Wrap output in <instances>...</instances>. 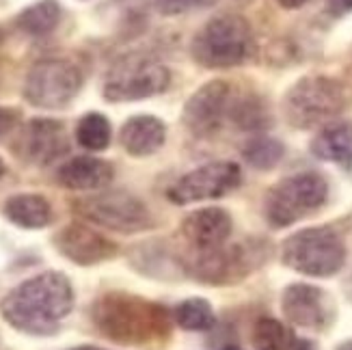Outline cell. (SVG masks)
I'll use <instances>...</instances> for the list:
<instances>
[{"mask_svg": "<svg viewBox=\"0 0 352 350\" xmlns=\"http://www.w3.org/2000/svg\"><path fill=\"white\" fill-rule=\"evenodd\" d=\"M91 325L119 346L158 350L171 340L173 314L156 300L124 290L100 294L89 309Z\"/></svg>", "mask_w": 352, "mask_h": 350, "instance_id": "cell-1", "label": "cell"}, {"mask_svg": "<svg viewBox=\"0 0 352 350\" xmlns=\"http://www.w3.org/2000/svg\"><path fill=\"white\" fill-rule=\"evenodd\" d=\"M74 303V285L65 272L45 270L11 287L0 300V316L15 331L45 338L60 329Z\"/></svg>", "mask_w": 352, "mask_h": 350, "instance_id": "cell-2", "label": "cell"}, {"mask_svg": "<svg viewBox=\"0 0 352 350\" xmlns=\"http://www.w3.org/2000/svg\"><path fill=\"white\" fill-rule=\"evenodd\" d=\"M268 260V247L262 240L221 245L206 251L190 249L179 257L182 270L206 285H234L247 279Z\"/></svg>", "mask_w": 352, "mask_h": 350, "instance_id": "cell-3", "label": "cell"}, {"mask_svg": "<svg viewBox=\"0 0 352 350\" xmlns=\"http://www.w3.org/2000/svg\"><path fill=\"white\" fill-rule=\"evenodd\" d=\"M190 54L197 65L208 69L238 67L253 54V30L242 15H217L197 30Z\"/></svg>", "mask_w": 352, "mask_h": 350, "instance_id": "cell-4", "label": "cell"}, {"mask_svg": "<svg viewBox=\"0 0 352 350\" xmlns=\"http://www.w3.org/2000/svg\"><path fill=\"white\" fill-rule=\"evenodd\" d=\"M348 104L346 87L329 76H305L287 89L283 115L296 130H311L329 124Z\"/></svg>", "mask_w": 352, "mask_h": 350, "instance_id": "cell-5", "label": "cell"}, {"mask_svg": "<svg viewBox=\"0 0 352 350\" xmlns=\"http://www.w3.org/2000/svg\"><path fill=\"white\" fill-rule=\"evenodd\" d=\"M344 238L333 227H307L281 247V262L305 277H333L346 264Z\"/></svg>", "mask_w": 352, "mask_h": 350, "instance_id": "cell-6", "label": "cell"}, {"mask_svg": "<svg viewBox=\"0 0 352 350\" xmlns=\"http://www.w3.org/2000/svg\"><path fill=\"white\" fill-rule=\"evenodd\" d=\"M85 85L80 65L65 56H45L30 65L24 78V100L41 111H58L78 98Z\"/></svg>", "mask_w": 352, "mask_h": 350, "instance_id": "cell-7", "label": "cell"}, {"mask_svg": "<svg viewBox=\"0 0 352 350\" xmlns=\"http://www.w3.org/2000/svg\"><path fill=\"white\" fill-rule=\"evenodd\" d=\"M82 221L117 234H141L151 230L154 219L143 199L126 190H96L72 201Z\"/></svg>", "mask_w": 352, "mask_h": 350, "instance_id": "cell-8", "label": "cell"}, {"mask_svg": "<svg viewBox=\"0 0 352 350\" xmlns=\"http://www.w3.org/2000/svg\"><path fill=\"white\" fill-rule=\"evenodd\" d=\"M327 197L329 184L320 173L305 171L283 177L268 190L264 199L266 221L274 230H283L314 215L318 208L327 204Z\"/></svg>", "mask_w": 352, "mask_h": 350, "instance_id": "cell-9", "label": "cell"}, {"mask_svg": "<svg viewBox=\"0 0 352 350\" xmlns=\"http://www.w3.org/2000/svg\"><path fill=\"white\" fill-rule=\"evenodd\" d=\"M171 85V72L147 56H126L106 74L102 96L106 102H139L164 94Z\"/></svg>", "mask_w": 352, "mask_h": 350, "instance_id": "cell-10", "label": "cell"}, {"mask_svg": "<svg viewBox=\"0 0 352 350\" xmlns=\"http://www.w3.org/2000/svg\"><path fill=\"white\" fill-rule=\"evenodd\" d=\"M240 182H242V171L236 162L229 160L208 162L175 179L166 188V199L175 206H190L197 201L219 199V197H225L227 193L238 188Z\"/></svg>", "mask_w": 352, "mask_h": 350, "instance_id": "cell-11", "label": "cell"}, {"mask_svg": "<svg viewBox=\"0 0 352 350\" xmlns=\"http://www.w3.org/2000/svg\"><path fill=\"white\" fill-rule=\"evenodd\" d=\"M236 89L227 80H210L199 87L184 104L182 121L197 139H212L221 132L225 121H229Z\"/></svg>", "mask_w": 352, "mask_h": 350, "instance_id": "cell-12", "label": "cell"}, {"mask_svg": "<svg viewBox=\"0 0 352 350\" xmlns=\"http://www.w3.org/2000/svg\"><path fill=\"white\" fill-rule=\"evenodd\" d=\"M13 151L28 164L48 166L69 151L67 130L60 121L50 117L28 119L15 139Z\"/></svg>", "mask_w": 352, "mask_h": 350, "instance_id": "cell-13", "label": "cell"}, {"mask_svg": "<svg viewBox=\"0 0 352 350\" xmlns=\"http://www.w3.org/2000/svg\"><path fill=\"white\" fill-rule=\"evenodd\" d=\"M281 311L289 325L307 331H327L338 314L331 294L311 283L287 285L281 294Z\"/></svg>", "mask_w": 352, "mask_h": 350, "instance_id": "cell-14", "label": "cell"}, {"mask_svg": "<svg viewBox=\"0 0 352 350\" xmlns=\"http://www.w3.org/2000/svg\"><path fill=\"white\" fill-rule=\"evenodd\" d=\"M52 245L65 260L85 268L109 262L119 253L117 242H113L111 238H106L104 234L80 221L60 227L52 236Z\"/></svg>", "mask_w": 352, "mask_h": 350, "instance_id": "cell-15", "label": "cell"}, {"mask_svg": "<svg viewBox=\"0 0 352 350\" xmlns=\"http://www.w3.org/2000/svg\"><path fill=\"white\" fill-rule=\"evenodd\" d=\"M179 232L188 249L206 251L225 245L234 232V221L223 208H201L182 221Z\"/></svg>", "mask_w": 352, "mask_h": 350, "instance_id": "cell-16", "label": "cell"}, {"mask_svg": "<svg viewBox=\"0 0 352 350\" xmlns=\"http://www.w3.org/2000/svg\"><path fill=\"white\" fill-rule=\"evenodd\" d=\"M115 177L111 162L96 156H76L63 162L56 171V182L74 193H96L104 190Z\"/></svg>", "mask_w": 352, "mask_h": 350, "instance_id": "cell-17", "label": "cell"}, {"mask_svg": "<svg viewBox=\"0 0 352 350\" xmlns=\"http://www.w3.org/2000/svg\"><path fill=\"white\" fill-rule=\"evenodd\" d=\"M166 141L164 121L154 115H134L119 130V143L130 156L145 158L156 154Z\"/></svg>", "mask_w": 352, "mask_h": 350, "instance_id": "cell-18", "label": "cell"}, {"mask_svg": "<svg viewBox=\"0 0 352 350\" xmlns=\"http://www.w3.org/2000/svg\"><path fill=\"white\" fill-rule=\"evenodd\" d=\"M3 215L9 223L20 227V230H43V227L52 223L54 210L43 195L20 193L5 201Z\"/></svg>", "mask_w": 352, "mask_h": 350, "instance_id": "cell-19", "label": "cell"}, {"mask_svg": "<svg viewBox=\"0 0 352 350\" xmlns=\"http://www.w3.org/2000/svg\"><path fill=\"white\" fill-rule=\"evenodd\" d=\"M311 154L352 173V124H329L311 141Z\"/></svg>", "mask_w": 352, "mask_h": 350, "instance_id": "cell-20", "label": "cell"}, {"mask_svg": "<svg viewBox=\"0 0 352 350\" xmlns=\"http://www.w3.org/2000/svg\"><path fill=\"white\" fill-rule=\"evenodd\" d=\"M251 342L257 350H314L307 340L274 318H259L253 325Z\"/></svg>", "mask_w": 352, "mask_h": 350, "instance_id": "cell-21", "label": "cell"}, {"mask_svg": "<svg viewBox=\"0 0 352 350\" xmlns=\"http://www.w3.org/2000/svg\"><path fill=\"white\" fill-rule=\"evenodd\" d=\"M60 22V5L56 0H37L15 15V28L22 35L41 39L52 35Z\"/></svg>", "mask_w": 352, "mask_h": 350, "instance_id": "cell-22", "label": "cell"}, {"mask_svg": "<svg viewBox=\"0 0 352 350\" xmlns=\"http://www.w3.org/2000/svg\"><path fill=\"white\" fill-rule=\"evenodd\" d=\"M229 121L238 130L259 132L270 126L272 115L266 102L255 94H234L232 109H229Z\"/></svg>", "mask_w": 352, "mask_h": 350, "instance_id": "cell-23", "label": "cell"}, {"mask_svg": "<svg viewBox=\"0 0 352 350\" xmlns=\"http://www.w3.org/2000/svg\"><path fill=\"white\" fill-rule=\"evenodd\" d=\"M173 314V322L190 333H204L210 331L217 325V314H214V307L210 305V300L201 298V296H190L186 300H182L175 305Z\"/></svg>", "mask_w": 352, "mask_h": 350, "instance_id": "cell-24", "label": "cell"}, {"mask_svg": "<svg viewBox=\"0 0 352 350\" xmlns=\"http://www.w3.org/2000/svg\"><path fill=\"white\" fill-rule=\"evenodd\" d=\"M76 141L87 151H104L113 141V126L102 113H87L76 124Z\"/></svg>", "mask_w": 352, "mask_h": 350, "instance_id": "cell-25", "label": "cell"}, {"mask_svg": "<svg viewBox=\"0 0 352 350\" xmlns=\"http://www.w3.org/2000/svg\"><path fill=\"white\" fill-rule=\"evenodd\" d=\"M283 154H285L283 143L279 139H270V136H253L242 147V158L259 171L274 169L281 162Z\"/></svg>", "mask_w": 352, "mask_h": 350, "instance_id": "cell-26", "label": "cell"}, {"mask_svg": "<svg viewBox=\"0 0 352 350\" xmlns=\"http://www.w3.org/2000/svg\"><path fill=\"white\" fill-rule=\"evenodd\" d=\"M217 3L219 0H156V9L162 15H179L192 9H208Z\"/></svg>", "mask_w": 352, "mask_h": 350, "instance_id": "cell-27", "label": "cell"}, {"mask_svg": "<svg viewBox=\"0 0 352 350\" xmlns=\"http://www.w3.org/2000/svg\"><path fill=\"white\" fill-rule=\"evenodd\" d=\"M18 124H20V111L9 109V106H0V141L7 134H11Z\"/></svg>", "mask_w": 352, "mask_h": 350, "instance_id": "cell-28", "label": "cell"}, {"mask_svg": "<svg viewBox=\"0 0 352 350\" xmlns=\"http://www.w3.org/2000/svg\"><path fill=\"white\" fill-rule=\"evenodd\" d=\"M324 11L331 18H344L352 13V0H324Z\"/></svg>", "mask_w": 352, "mask_h": 350, "instance_id": "cell-29", "label": "cell"}, {"mask_svg": "<svg viewBox=\"0 0 352 350\" xmlns=\"http://www.w3.org/2000/svg\"><path fill=\"white\" fill-rule=\"evenodd\" d=\"M279 3V7H283V9H287V11H294V9H300V7H305L309 3V0H277Z\"/></svg>", "mask_w": 352, "mask_h": 350, "instance_id": "cell-30", "label": "cell"}, {"mask_svg": "<svg viewBox=\"0 0 352 350\" xmlns=\"http://www.w3.org/2000/svg\"><path fill=\"white\" fill-rule=\"evenodd\" d=\"M69 350H106V348H98V346H74Z\"/></svg>", "mask_w": 352, "mask_h": 350, "instance_id": "cell-31", "label": "cell"}, {"mask_svg": "<svg viewBox=\"0 0 352 350\" xmlns=\"http://www.w3.org/2000/svg\"><path fill=\"white\" fill-rule=\"evenodd\" d=\"M338 350H352V340H346L338 346Z\"/></svg>", "mask_w": 352, "mask_h": 350, "instance_id": "cell-32", "label": "cell"}, {"mask_svg": "<svg viewBox=\"0 0 352 350\" xmlns=\"http://www.w3.org/2000/svg\"><path fill=\"white\" fill-rule=\"evenodd\" d=\"M7 173V164H5V160L0 158V179H3V175Z\"/></svg>", "mask_w": 352, "mask_h": 350, "instance_id": "cell-33", "label": "cell"}, {"mask_svg": "<svg viewBox=\"0 0 352 350\" xmlns=\"http://www.w3.org/2000/svg\"><path fill=\"white\" fill-rule=\"evenodd\" d=\"M3 37H5V33H3V28H0V41H3Z\"/></svg>", "mask_w": 352, "mask_h": 350, "instance_id": "cell-34", "label": "cell"}, {"mask_svg": "<svg viewBox=\"0 0 352 350\" xmlns=\"http://www.w3.org/2000/svg\"><path fill=\"white\" fill-rule=\"evenodd\" d=\"M225 350H240V348H225Z\"/></svg>", "mask_w": 352, "mask_h": 350, "instance_id": "cell-35", "label": "cell"}]
</instances>
